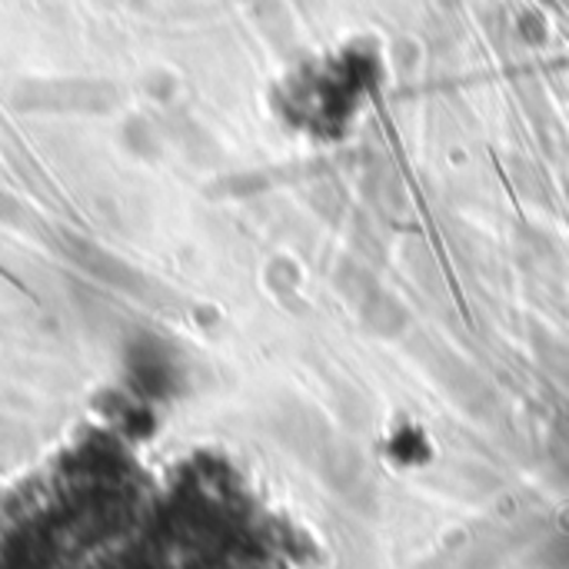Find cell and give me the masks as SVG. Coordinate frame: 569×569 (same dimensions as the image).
<instances>
[{"instance_id": "6da1fadb", "label": "cell", "mask_w": 569, "mask_h": 569, "mask_svg": "<svg viewBox=\"0 0 569 569\" xmlns=\"http://www.w3.org/2000/svg\"><path fill=\"white\" fill-rule=\"evenodd\" d=\"M0 569H270V557L223 467L97 433L0 510Z\"/></svg>"}]
</instances>
